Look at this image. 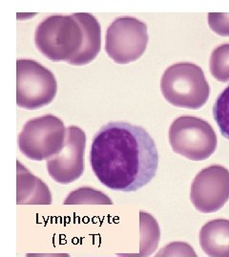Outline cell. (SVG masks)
<instances>
[{"label": "cell", "instance_id": "obj_17", "mask_svg": "<svg viewBox=\"0 0 229 257\" xmlns=\"http://www.w3.org/2000/svg\"><path fill=\"white\" fill-rule=\"evenodd\" d=\"M155 257H197V253L190 244L175 241L160 249Z\"/></svg>", "mask_w": 229, "mask_h": 257}, {"label": "cell", "instance_id": "obj_16", "mask_svg": "<svg viewBox=\"0 0 229 257\" xmlns=\"http://www.w3.org/2000/svg\"><path fill=\"white\" fill-rule=\"evenodd\" d=\"M213 116L220 134L229 140V86L217 97L213 107Z\"/></svg>", "mask_w": 229, "mask_h": 257}, {"label": "cell", "instance_id": "obj_5", "mask_svg": "<svg viewBox=\"0 0 229 257\" xmlns=\"http://www.w3.org/2000/svg\"><path fill=\"white\" fill-rule=\"evenodd\" d=\"M169 143L176 154L192 161H203L216 151L218 139L205 120L181 116L169 128Z\"/></svg>", "mask_w": 229, "mask_h": 257}, {"label": "cell", "instance_id": "obj_3", "mask_svg": "<svg viewBox=\"0 0 229 257\" xmlns=\"http://www.w3.org/2000/svg\"><path fill=\"white\" fill-rule=\"evenodd\" d=\"M161 90L171 105L191 110L201 109L210 94L202 68L189 62L168 67L162 77Z\"/></svg>", "mask_w": 229, "mask_h": 257}, {"label": "cell", "instance_id": "obj_9", "mask_svg": "<svg viewBox=\"0 0 229 257\" xmlns=\"http://www.w3.org/2000/svg\"><path fill=\"white\" fill-rule=\"evenodd\" d=\"M86 135L78 126L67 128L65 146L47 162L48 174L56 183L68 185L77 181L84 173Z\"/></svg>", "mask_w": 229, "mask_h": 257}, {"label": "cell", "instance_id": "obj_14", "mask_svg": "<svg viewBox=\"0 0 229 257\" xmlns=\"http://www.w3.org/2000/svg\"><path fill=\"white\" fill-rule=\"evenodd\" d=\"M209 69L213 77L218 81H229V44H222L212 52Z\"/></svg>", "mask_w": 229, "mask_h": 257}, {"label": "cell", "instance_id": "obj_6", "mask_svg": "<svg viewBox=\"0 0 229 257\" xmlns=\"http://www.w3.org/2000/svg\"><path fill=\"white\" fill-rule=\"evenodd\" d=\"M57 83L54 74L33 59L17 61V104L19 108L37 110L54 101Z\"/></svg>", "mask_w": 229, "mask_h": 257}, {"label": "cell", "instance_id": "obj_4", "mask_svg": "<svg viewBox=\"0 0 229 257\" xmlns=\"http://www.w3.org/2000/svg\"><path fill=\"white\" fill-rule=\"evenodd\" d=\"M66 136L63 121L55 115L28 120L19 134V150L31 160H49L62 151Z\"/></svg>", "mask_w": 229, "mask_h": 257}, {"label": "cell", "instance_id": "obj_11", "mask_svg": "<svg viewBox=\"0 0 229 257\" xmlns=\"http://www.w3.org/2000/svg\"><path fill=\"white\" fill-rule=\"evenodd\" d=\"M73 17L80 22L83 30V44L80 53L69 64L84 66L91 63L101 52V25L97 19L90 14L79 13Z\"/></svg>", "mask_w": 229, "mask_h": 257}, {"label": "cell", "instance_id": "obj_10", "mask_svg": "<svg viewBox=\"0 0 229 257\" xmlns=\"http://www.w3.org/2000/svg\"><path fill=\"white\" fill-rule=\"evenodd\" d=\"M17 203L19 205H50L52 193L41 179L17 162Z\"/></svg>", "mask_w": 229, "mask_h": 257}, {"label": "cell", "instance_id": "obj_7", "mask_svg": "<svg viewBox=\"0 0 229 257\" xmlns=\"http://www.w3.org/2000/svg\"><path fill=\"white\" fill-rule=\"evenodd\" d=\"M147 25L135 18L122 17L112 22L105 36V51L118 64L135 62L148 44Z\"/></svg>", "mask_w": 229, "mask_h": 257}, {"label": "cell", "instance_id": "obj_13", "mask_svg": "<svg viewBox=\"0 0 229 257\" xmlns=\"http://www.w3.org/2000/svg\"><path fill=\"white\" fill-rule=\"evenodd\" d=\"M161 239L159 223L153 215L139 212V252L130 256L148 257L156 250Z\"/></svg>", "mask_w": 229, "mask_h": 257}, {"label": "cell", "instance_id": "obj_2", "mask_svg": "<svg viewBox=\"0 0 229 257\" xmlns=\"http://www.w3.org/2000/svg\"><path fill=\"white\" fill-rule=\"evenodd\" d=\"M35 43L51 61L70 63L83 47V28L73 16H52L37 26Z\"/></svg>", "mask_w": 229, "mask_h": 257}, {"label": "cell", "instance_id": "obj_8", "mask_svg": "<svg viewBox=\"0 0 229 257\" xmlns=\"http://www.w3.org/2000/svg\"><path fill=\"white\" fill-rule=\"evenodd\" d=\"M190 199L195 209L203 213L220 210L229 200V171L212 165L202 170L193 180Z\"/></svg>", "mask_w": 229, "mask_h": 257}, {"label": "cell", "instance_id": "obj_12", "mask_svg": "<svg viewBox=\"0 0 229 257\" xmlns=\"http://www.w3.org/2000/svg\"><path fill=\"white\" fill-rule=\"evenodd\" d=\"M200 245L210 257H229V220L214 219L205 223L200 231Z\"/></svg>", "mask_w": 229, "mask_h": 257}, {"label": "cell", "instance_id": "obj_19", "mask_svg": "<svg viewBox=\"0 0 229 257\" xmlns=\"http://www.w3.org/2000/svg\"><path fill=\"white\" fill-rule=\"evenodd\" d=\"M128 256V254H119V255H117L116 257H127Z\"/></svg>", "mask_w": 229, "mask_h": 257}, {"label": "cell", "instance_id": "obj_15", "mask_svg": "<svg viewBox=\"0 0 229 257\" xmlns=\"http://www.w3.org/2000/svg\"><path fill=\"white\" fill-rule=\"evenodd\" d=\"M65 205H77V204H95V205H112L110 198L93 188L83 187L73 191L66 197Z\"/></svg>", "mask_w": 229, "mask_h": 257}, {"label": "cell", "instance_id": "obj_1", "mask_svg": "<svg viewBox=\"0 0 229 257\" xmlns=\"http://www.w3.org/2000/svg\"><path fill=\"white\" fill-rule=\"evenodd\" d=\"M90 164L102 185L113 191L131 193L155 177L159 153L153 138L142 127L110 122L94 137Z\"/></svg>", "mask_w": 229, "mask_h": 257}, {"label": "cell", "instance_id": "obj_18", "mask_svg": "<svg viewBox=\"0 0 229 257\" xmlns=\"http://www.w3.org/2000/svg\"><path fill=\"white\" fill-rule=\"evenodd\" d=\"M208 24L211 30L221 37H229V14L208 15Z\"/></svg>", "mask_w": 229, "mask_h": 257}]
</instances>
